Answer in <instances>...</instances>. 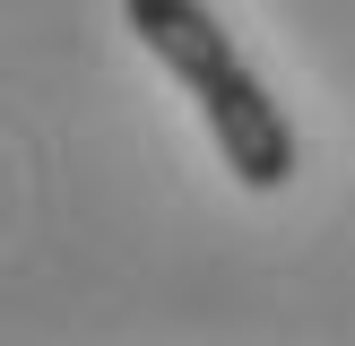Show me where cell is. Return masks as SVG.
I'll return each instance as SVG.
<instances>
[{"label": "cell", "instance_id": "cell-1", "mask_svg": "<svg viewBox=\"0 0 355 346\" xmlns=\"http://www.w3.org/2000/svg\"><path fill=\"white\" fill-rule=\"evenodd\" d=\"M121 17H130V35L165 61V78L200 104L225 173H234L243 190H286L295 156H304L295 147V121L277 113V95L260 86V69L234 52V35L217 26V9H208V0H121Z\"/></svg>", "mask_w": 355, "mask_h": 346}]
</instances>
